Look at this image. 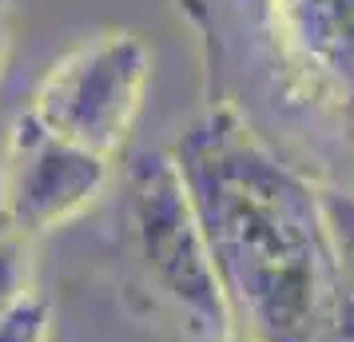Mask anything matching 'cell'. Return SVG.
I'll list each match as a JSON object with an SVG mask.
<instances>
[{
  "instance_id": "7a4b0ae2",
  "label": "cell",
  "mask_w": 354,
  "mask_h": 342,
  "mask_svg": "<svg viewBox=\"0 0 354 342\" xmlns=\"http://www.w3.org/2000/svg\"><path fill=\"white\" fill-rule=\"evenodd\" d=\"M128 235L147 291L195 342H235L203 227L171 151H147L128 167Z\"/></svg>"
},
{
  "instance_id": "8992f818",
  "label": "cell",
  "mask_w": 354,
  "mask_h": 342,
  "mask_svg": "<svg viewBox=\"0 0 354 342\" xmlns=\"http://www.w3.org/2000/svg\"><path fill=\"white\" fill-rule=\"evenodd\" d=\"M32 291V239L0 211V314Z\"/></svg>"
},
{
  "instance_id": "ba28073f",
  "label": "cell",
  "mask_w": 354,
  "mask_h": 342,
  "mask_svg": "<svg viewBox=\"0 0 354 342\" xmlns=\"http://www.w3.org/2000/svg\"><path fill=\"white\" fill-rule=\"evenodd\" d=\"M48 339H52V307L32 287L0 314V342H48Z\"/></svg>"
},
{
  "instance_id": "52a82bcc",
  "label": "cell",
  "mask_w": 354,
  "mask_h": 342,
  "mask_svg": "<svg viewBox=\"0 0 354 342\" xmlns=\"http://www.w3.org/2000/svg\"><path fill=\"white\" fill-rule=\"evenodd\" d=\"M322 211H326L335 259L342 271V287L354 298V191L351 187H322Z\"/></svg>"
},
{
  "instance_id": "6da1fadb",
  "label": "cell",
  "mask_w": 354,
  "mask_h": 342,
  "mask_svg": "<svg viewBox=\"0 0 354 342\" xmlns=\"http://www.w3.org/2000/svg\"><path fill=\"white\" fill-rule=\"evenodd\" d=\"M203 227L235 339L315 342L342 287L322 183L283 160L231 104H211L171 147Z\"/></svg>"
},
{
  "instance_id": "9c48e42d",
  "label": "cell",
  "mask_w": 354,
  "mask_h": 342,
  "mask_svg": "<svg viewBox=\"0 0 354 342\" xmlns=\"http://www.w3.org/2000/svg\"><path fill=\"white\" fill-rule=\"evenodd\" d=\"M315 342H354V298L342 303V310L335 314V323L326 326Z\"/></svg>"
},
{
  "instance_id": "277c9868",
  "label": "cell",
  "mask_w": 354,
  "mask_h": 342,
  "mask_svg": "<svg viewBox=\"0 0 354 342\" xmlns=\"http://www.w3.org/2000/svg\"><path fill=\"white\" fill-rule=\"evenodd\" d=\"M108 183V155L44 128L28 108L12 120L0 155V211L28 239L80 219Z\"/></svg>"
},
{
  "instance_id": "5b68a950",
  "label": "cell",
  "mask_w": 354,
  "mask_h": 342,
  "mask_svg": "<svg viewBox=\"0 0 354 342\" xmlns=\"http://www.w3.org/2000/svg\"><path fill=\"white\" fill-rule=\"evenodd\" d=\"M283 64L354 140V0H267Z\"/></svg>"
},
{
  "instance_id": "3957f363",
  "label": "cell",
  "mask_w": 354,
  "mask_h": 342,
  "mask_svg": "<svg viewBox=\"0 0 354 342\" xmlns=\"http://www.w3.org/2000/svg\"><path fill=\"white\" fill-rule=\"evenodd\" d=\"M147 80L151 52L144 40L136 32H100L48 68L28 112L64 140L112 160L128 144Z\"/></svg>"
},
{
  "instance_id": "8fae6325",
  "label": "cell",
  "mask_w": 354,
  "mask_h": 342,
  "mask_svg": "<svg viewBox=\"0 0 354 342\" xmlns=\"http://www.w3.org/2000/svg\"><path fill=\"white\" fill-rule=\"evenodd\" d=\"M235 342H247V339H235Z\"/></svg>"
},
{
  "instance_id": "30bf717a",
  "label": "cell",
  "mask_w": 354,
  "mask_h": 342,
  "mask_svg": "<svg viewBox=\"0 0 354 342\" xmlns=\"http://www.w3.org/2000/svg\"><path fill=\"white\" fill-rule=\"evenodd\" d=\"M8 20H12V8H8V0H0V64L8 52Z\"/></svg>"
}]
</instances>
